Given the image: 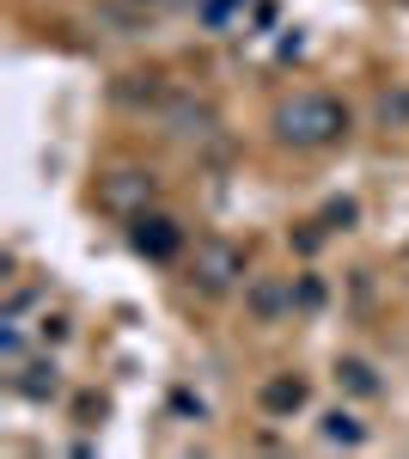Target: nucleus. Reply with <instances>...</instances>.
Listing matches in <instances>:
<instances>
[{
  "instance_id": "f257e3e1",
  "label": "nucleus",
  "mask_w": 409,
  "mask_h": 459,
  "mask_svg": "<svg viewBox=\"0 0 409 459\" xmlns=\"http://www.w3.org/2000/svg\"><path fill=\"white\" fill-rule=\"evenodd\" d=\"M275 135L287 147H337L348 135V105L330 92H294L275 105Z\"/></svg>"
},
{
  "instance_id": "f03ea898",
  "label": "nucleus",
  "mask_w": 409,
  "mask_h": 459,
  "mask_svg": "<svg viewBox=\"0 0 409 459\" xmlns=\"http://www.w3.org/2000/svg\"><path fill=\"white\" fill-rule=\"evenodd\" d=\"M244 246L239 239H226V233H208V239H196V251H190V282L202 288V294H226V288L244 282Z\"/></svg>"
},
{
  "instance_id": "7ed1b4c3",
  "label": "nucleus",
  "mask_w": 409,
  "mask_h": 459,
  "mask_svg": "<svg viewBox=\"0 0 409 459\" xmlns=\"http://www.w3.org/2000/svg\"><path fill=\"white\" fill-rule=\"evenodd\" d=\"M153 203H159V178L141 166H116L98 178V214H110V221H141Z\"/></svg>"
},
{
  "instance_id": "20e7f679",
  "label": "nucleus",
  "mask_w": 409,
  "mask_h": 459,
  "mask_svg": "<svg viewBox=\"0 0 409 459\" xmlns=\"http://www.w3.org/2000/svg\"><path fill=\"white\" fill-rule=\"evenodd\" d=\"M129 239H135V251H141V257L166 264V257H177V251H183V227H177L171 214L147 209L141 221H129Z\"/></svg>"
},
{
  "instance_id": "39448f33",
  "label": "nucleus",
  "mask_w": 409,
  "mask_h": 459,
  "mask_svg": "<svg viewBox=\"0 0 409 459\" xmlns=\"http://www.w3.org/2000/svg\"><path fill=\"white\" fill-rule=\"evenodd\" d=\"M244 313L257 318V325H275L281 313H294V282H281V276H251V282H244Z\"/></svg>"
},
{
  "instance_id": "423d86ee",
  "label": "nucleus",
  "mask_w": 409,
  "mask_h": 459,
  "mask_svg": "<svg viewBox=\"0 0 409 459\" xmlns=\"http://www.w3.org/2000/svg\"><path fill=\"white\" fill-rule=\"evenodd\" d=\"M311 386L300 374H269L263 386H257V404H263V417H294V411H306Z\"/></svg>"
},
{
  "instance_id": "0eeeda50",
  "label": "nucleus",
  "mask_w": 409,
  "mask_h": 459,
  "mask_svg": "<svg viewBox=\"0 0 409 459\" xmlns=\"http://www.w3.org/2000/svg\"><path fill=\"white\" fill-rule=\"evenodd\" d=\"M13 392H25V398H37V404H43V398H55V392H62V368H55L49 355L19 361V368H13Z\"/></svg>"
},
{
  "instance_id": "6e6552de",
  "label": "nucleus",
  "mask_w": 409,
  "mask_h": 459,
  "mask_svg": "<svg viewBox=\"0 0 409 459\" xmlns=\"http://www.w3.org/2000/svg\"><path fill=\"white\" fill-rule=\"evenodd\" d=\"M166 123H171V135H214V110L202 99H177L166 110Z\"/></svg>"
},
{
  "instance_id": "1a4fd4ad",
  "label": "nucleus",
  "mask_w": 409,
  "mask_h": 459,
  "mask_svg": "<svg viewBox=\"0 0 409 459\" xmlns=\"http://www.w3.org/2000/svg\"><path fill=\"white\" fill-rule=\"evenodd\" d=\"M337 380L348 392H361V398H379V374L361 361V355H342V361H337Z\"/></svg>"
},
{
  "instance_id": "9d476101",
  "label": "nucleus",
  "mask_w": 409,
  "mask_h": 459,
  "mask_svg": "<svg viewBox=\"0 0 409 459\" xmlns=\"http://www.w3.org/2000/svg\"><path fill=\"white\" fill-rule=\"evenodd\" d=\"M324 441H330V447H361L367 429H361V417H348V411H330V417H324Z\"/></svg>"
},
{
  "instance_id": "9b49d317",
  "label": "nucleus",
  "mask_w": 409,
  "mask_h": 459,
  "mask_svg": "<svg viewBox=\"0 0 409 459\" xmlns=\"http://www.w3.org/2000/svg\"><path fill=\"white\" fill-rule=\"evenodd\" d=\"M379 123H385V129H404L409 123V92H385V99H379Z\"/></svg>"
},
{
  "instance_id": "f8f14e48",
  "label": "nucleus",
  "mask_w": 409,
  "mask_h": 459,
  "mask_svg": "<svg viewBox=\"0 0 409 459\" xmlns=\"http://www.w3.org/2000/svg\"><path fill=\"white\" fill-rule=\"evenodd\" d=\"M239 6H244V0H202V19H208V25H233Z\"/></svg>"
},
{
  "instance_id": "ddd939ff",
  "label": "nucleus",
  "mask_w": 409,
  "mask_h": 459,
  "mask_svg": "<svg viewBox=\"0 0 409 459\" xmlns=\"http://www.w3.org/2000/svg\"><path fill=\"white\" fill-rule=\"evenodd\" d=\"M294 300H300V307H318V300H324V288H318V282H311V276H306V282L294 288Z\"/></svg>"
},
{
  "instance_id": "4468645a",
  "label": "nucleus",
  "mask_w": 409,
  "mask_h": 459,
  "mask_svg": "<svg viewBox=\"0 0 409 459\" xmlns=\"http://www.w3.org/2000/svg\"><path fill=\"white\" fill-rule=\"evenodd\" d=\"M123 6H135V13H159L166 0H123Z\"/></svg>"
}]
</instances>
